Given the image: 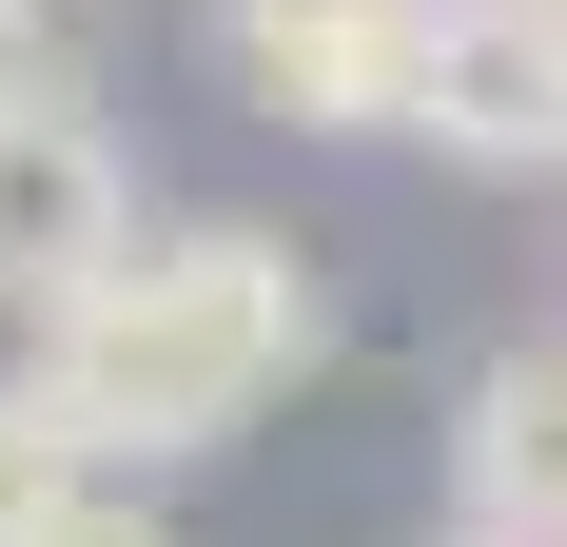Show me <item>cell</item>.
I'll return each instance as SVG.
<instances>
[{"mask_svg":"<svg viewBox=\"0 0 567 547\" xmlns=\"http://www.w3.org/2000/svg\"><path fill=\"white\" fill-rule=\"evenodd\" d=\"M489 20H528V40H567V0H489Z\"/></svg>","mask_w":567,"mask_h":547,"instance_id":"9","label":"cell"},{"mask_svg":"<svg viewBox=\"0 0 567 547\" xmlns=\"http://www.w3.org/2000/svg\"><path fill=\"white\" fill-rule=\"evenodd\" d=\"M117 255H137V157L99 137V99H0V313L40 332Z\"/></svg>","mask_w":567,"mask_h":547,"instance_id":"2","label":"cell"},{"mask_svg":"<svg viewBox=\"0 0 567 547\" xmlns=\"http://www.w3.org/2000/svg\"><path fill=\"white\" fill-rule=\"evenodd\" d=\"M411 137H431L451 176H567V40H528V20L451 0V20H431V59H411Z\"/></svg>","mask_w":567,"mask_h":547,"instance_id":"4","label":"cell"},{"mask_svg":"<svg viewBox=\"0 0 567 547\" xmlns=\"http://www.w3.org/2000/svg\"><path fill=\"white\" fill-rule=\"evenodd\" d=\"M99 79V0H0V99H79Z\"/></svg>","mask_w":567,"mask_h":547,"instance_id":"7","label":"cell"},{"mask_svg":"<svg viewBox=\"0 0 567 547\" xmlns=\"http://www.w3.org/2000/svg\"><path fill=\"white\" fill-rule=\"evenodd\" d=\"M431 20H451V0H216L235 79H255L275 117H313V137H411Z\"/></svg>","mask_w":567,"mask_h":547,"instance_id":"3","label":"cell"},{"mask_svg":"<svg viewBox=\"0 0 567 547\" xmlns=\"http://www.w3.org/2000/svg\"><path fill=\"white\" fill-rule=\"evenodd\" d=\"M79 489H99V469H79V431H59L40 391L0 372V547H40V528H59V508H79Z\"/></svg>","mask_w":567,"mask_h":547,"instance_id":"6","label":"cell"},{"mask_svg":"<svg viewBox=\"0 0 567 547\" xmlns=\"http://www.w3.org/2000/svg\"><path fill=\"white\" fill-rule=\"evenodd\" d=\"M451 489H470V528L567 547V332L470 372V411H451Z\"/></svg>","mask_w":567,"mask_h":547,"instance_id":"5","label":"cell"},{"mask_svg":"<svg viewBox=\"0 0 567 547\" xmlns=\"http://www.w3.org/2000/svg\"><path fill=\"white\" fill-rule=\"evenodd\" d=\"M313 352H333L313 255H293V235H255V216H196V235H137L99 293H59L40 352H20V391L79 431V469H99V489H137V469L235 450L293 372H313Z\"/></svg>","mask_w":567,"mask_h":547,"instance_id":"1","label":"cell"},{"mask_svg":"<svg viewBox=\"0 0 567 547\" xmlns=\"http://www.w3.org/2000/svg\"><path fill=\"white\" fill-rule=\"evenodd\" d=\"M40 547H176V528H157V508H137V489H79V508H59Z\"/></svg>","mask_w":567,"mask_h":547,"instance_id":"8","label":"cell"},{"mask_svg":"<svg viewBox=\"0 0 567 547\" xmlns=\"http://www.w3.org/2000/svg\"><path fill=\"white\" fill-rule=\"evenodd\" d=\"M431 547H509V528H431Z\"/></svg>","mask_w":567,"mask_h":547,"instance_id":"10","label":"cell"}]
</instances>
